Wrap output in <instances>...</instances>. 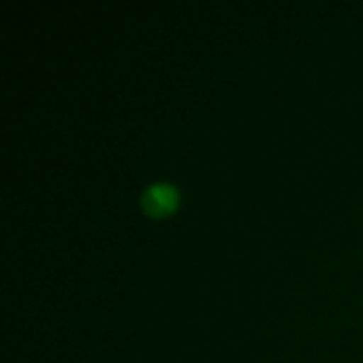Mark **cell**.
Masks as SVG:
<instances>
[{"label": "cell", "mask_w": 363, "mask_h": 363, "mask_svg": "<svg viewBox=\"0 0 363 363\" xmlns=\"http://www.w3.org/2000/svg\"><path fill=\"white\" fill-rule=\"evenodd\" d=\"M142 209L152 218H163V216L174 213V209L179 204V191L176 186L169 183L151 184L147 190L142 194Z\"/></svg>", "instance_id": "1"}]
</instances>
